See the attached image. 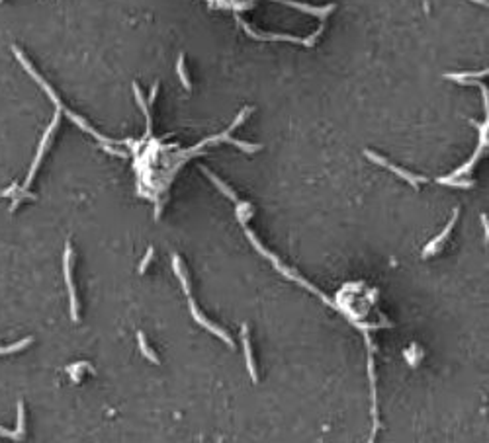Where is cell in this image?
Instances as JSON below:
<instances>
[{
	"label": "cell",
	"instance_id": "12",
	"mask_svg": "<svg viewBox=\"0 0 489 443\" xmlns=\"http://www.w3.org/2000/svg\"><path fill=\"white\" fill-rule=\"evenodd\" d=\"M486 74H488V68H486V70H478V72H448V74H444V78L464 84L466 80H472V78H484Z\"/></svg>",
	"mask_w": 489,
	"mask_h": 443
},
{
	"label": "cell",
	"instance_id": "7",
	"mask_svg": "<svg viewBox=\"0 0 489 443\" xmlns=\"http://www.w3.org/2000/svg\"><path fill=\"white\" fill-rule=\"evenodd\" d=\"M241 342H243V351H245V359H247V369L253 383H259V375H257V365H255V357H253V348H251V338H249V326L243 324L241 328Z\"/></svg>",
	"mask_w": 489,
	"mask_h": 443
},
{
	"label": "cell",
	"instance_id": "18",
	"mask_svg": "<svg viewBox=\"0 0 489 443\" xmlns=\"http://www.w3.org/2000/svg\"><path fill=\"white\" fill-rule=\"evenodd\" d=\"M438 184H448V186H454V188H474V182L472 180H468V182H462V180H458V178H438L436 180Z\"/></svg>",
	"mask_w": 489,
	"mask_h": 443
},
{
	"label": "cell",
	"instance_id": "11",
	"mask_svg": "<svg viewBox=\"0 0 489 443\" xmlns=\"http://www.w3.org/2000/svg\"><path fill=\"white\" fill-rule=\"evenodd\" d=\"M202 170H204V174H206V176H208V178H210V180H211V182L215 184V188H217V190L221 191V193H225V195H227L231 201L239 203V197H237V193L231 190V188H227V184H223V182H221V180H219L217 176H213V174H211V172H210V170H208L206 166H202Z\"/></svg>",
	"mask_w": 489,
	"mask_h": 443
},
{
	"label": "cell",
	"instance_id": "15",
	"mask_svg": "<svg viewBox=\"0 0 489 443\" xmlns=\"http://www.w3.org/2000/svg\"><path fill=\"white\" fill-rule=\"evenodd\" d=\"M16 436H18L20 442L26 436V410H24V402L22 400L18 402V430H16Z\"/></svg>",
	"mask_w": 489,
	"mask_h": 443
},
{
	"label": "cell",
	"instance_id": "9",
	"mask_svg": "<svg viewBox=\"0 0 489 443\" xmlns=\"http://www.w3.org/2000/svg\"><path fill=\"white\" fill-rule=\"evenodd\" d=\"M172 270H174V274H176L178 279H180V285H182V289H184V295L190 297V295H192V293H190V281H188L186 274L182 272V262H180V256H178V254L172 256Z\"/></svg>",
	"mask_w": 489,
	"mask_h": 443
},
{
	"label": "cell",
	"instance_id": "13",
	"mask_svg": "<svg viewBox=\"0 0 489 443\" xmlns=\"http://www.w3.org/2000/svg\"><path fill=\"white\" fill-rule=\"evenodd\" d=\"M137 344H139V349H141V353H143V355H145V357H147L149 361H153V363H157V365L161 363V359L157 357V353H155L153 349L149 348V344H147V338H145V334H143L141 330L137 332Z\"/></svg>",
	"mask_w": 489,
	"mask_h": 443
},
{
	"label": "cell",
	"instance_id": "14",
	"mask_svg": "<svg viewBox=\"0 0 489 443\" xmlns=\"http://www.w3.org/2000/svg\"><path fill=\"white\" fill-rule=\"evenodd\" d=\"M176 72H178V78H180L182 86L190 92V90H192V82H190V78H188V72H186V66H184V55H182V53H180L178 63H176Z\"/></svg>",
	"mask_w": 489,
	"mask_h": 443
},
{
	"label": "cell",
	"instance_id": "20",
	"mask_svg": "<svg viewBox=\"0 0 489 443\" xmlns=\"http://www.w3.org/2000/svg\"><path fill=\"white\" fill-rule=\"evenodd\" d=\"M102 149L104 151H108V153H112V155H116V157H122V159H126L128 157V153L126 151H116L114 147H110V145H102Z\"/></svg>",
	"mask_w": 489,
	"mask_h": 443
},
{
	"label": "cell",
	"instance_id": "22",
	"mask_svg": "<svg viewBox=\"0 0 489 443\" xmlns=\"http://www.w3.org/2000/svg\"><path fill=\"white\" fill-rule=\"evenodd\" d=\"M482 222H484V230H486V240L489 238V222H488V215H482Z\"/></svg>",
	"mask_w": 489,
	"mask_h": 443
},
{
	"label": "cell",
	"instance_id": "5",
	"mask_svg": "<svg viewBox=\"0 0 489 443\" xmlns=\"http://www.w3.org/2000/svg\"><path fill=\"white\" fill-rule=\"evenodd\" d=\"M188 305H190V313H192V317H194V320L198 322V324H200V326H204V328H206L208 332L215 334V336H217V338H221V340H223V342H225L227 346H231V348H233V340H231V336H229L225 330H221L219 326H215V324H213L211 320H208V318H206L204 315H202V313H200V311H198V305H196V301L192 299V295L188 297Z\"/></svg>",
	"mask_w": 489,
	"mask_h": 443
},
{
	"label": "cell",
	"instance_id": "19",
	"mask_svg": "<svg viewBox=\"0 0 489 443\" xmlns=\"http://www.w3.org/2000/svg\"><path fill=\"white\" fill-rule=\"evenodd\" d=\"M153 256H155V250H153V246H149V250H147V254L143 256V260H141V264H139V274H145V272H147V268H149Z\"/></svg>",
	"mask_w": 489,
	"mask_h": 443
},
{
	"label": "cell",
	"instance_id": "16",
	"mask_svg": "<svg viewBox=\"0 0 489 443\" xmlns=\"http://www.w3.org/2000/svg\"><path fill=\"white\" fill-rule=\"evenodd\" d=\"M33 342V338H24V340H20V342H16V344H12V346H6V348H0V355H6V353H16V351H22L24 348H28L30 344Z\"/></svg>",
	"mask_w": 489,
	"mask_h": 443
},
{
	"label": "cell",
	"instance_id": "1",
	"mask_svg": "<svg viewBox=\"0 0 489 443\" xmlns=\"http://www.w3.org/2000/svg\"><path fill=\"white\" fill-rule=\"evenodd\" d=\"M12 53L16 55V59H18V61H20V64L24 66V70H26V72H28V74L32 76L33 80H35V82H37V84H39V86L43 88V92H45V94L49 96V100H51V102L55 104V108H57V111H65V113H67V117H69L70 121H74V123H76V125L80 127V129H82L84 133H90V135H92L94 139H98V141H100L102 145H122V141H114V139H108V137H104V135H100V133H98L96 129H92V127L88 125V123H86V121H84V119H82L80 115H76V113H72L70 110H67L65 106H63V102H61V100L57 98V94L53 92V88H51V86H49V84H47V82H45V80H43V78H41V76H39V74L35 72V68H33V66H32V63H30V61H28V59H26V57L22 55V51H20L18 47H14V45H12Z\"/></svg>",
	"mask_w": 489,
	"mask_h": 443
},
{
	"label": "cell",
	"instance_id": "6",
	"mask_svg": "<svg viewBox=\"0 0 489 443\" xmlns=\"http://www.w3.org/2000/svg\"><path fill=\"white\" fill-rule=\"evenodd\" d=\"M458 213H460V209H454V215L450 217V221L446 222V226H444V230L438 234V236H434L426 246H424V250H423V258H428L430 254H434V252H438L440 250V246L444 244V240L450 236V232H452V228H454V224H456V221H458Z\"/></svg>",
	"mask_w": 489,
	"mask_h": 443
},
{
	"label": "cell",
	"instance_id": "8",
	"mask_svg": "<svg viewBox=\"0 0 489 443\" xmlns=\"http://www.w3.org/2000/svg\"><path fill=\"white\" fill-rule=\"evenodd\" d=\"M484 149H486V145H482V143H480V145H478V149H476V153H474V157L468 160L464 166H460L458 170H454V172L450 174V178H462L464 174H470V172H472V168L476 166V162H478V159H480V155H482V151H484Z\"/></svg>",
	"mask_w": 489,
	"mask_h": 443
},
{
	"label": "cell",
	"instance_id": "23",
	"mask_svg": "<svg viewBox=\"0 0 489 443\" xmlns=\"http://www.w3.org/2000/svg\"><path fill=\"white\" fill-rule=\"evenodd\" d=\"M472 2H476V4H482V6H488V0H472Z\"/></svg>",
	"mask_w": 489,
	"mask_h": 443
},
{
	"label": "cell",
	"instance_id": "3",
	"mask_svg": "<svg viewBox=\"0 0 489 443\" xmlns=\"http://www.w3.org/2000/svg\"><path fill=\"white\" fill-rule=\"evenodd\" d=\"M70 262H72V248L70 244H65V256H63V272H65V285L69 289V303H70V318L78 322V299H76V289L72 283V272H70Z\"/></svg>",
	"mask_w": 489,
	"mask_h": 443
},
{
	"label": "cell",
	"instance_id": "17",
	"mask_svg": "<svg viewBox=\"0 0 489 443\" xmlns=\"http://www.w3.org/2000/svg\"><path fill=\"white\" fill-rule=\"evenodd\" d=\"M225 143H229V145H235V147H239L241 151H245V153H257V151H261L262 147L261 145H249V143H243V141H237V139H229V137H225Z\"/></svg>",
	"mask_w": 489,
	"mask_h": 443
},
{
	"label": "cell",
	"instance_id": "4",
	"mask_svg": "<svg viewBox=\"0 0 489 443\" xmlns=\"http://www.w3.org/2000/svg\"><path fill=\"white\" fill-rule=\"evenodd\" d=\"M364 155H366V159L372 160V162H376V164H380V166H384V168H388L391 170L393 174H397L399 178H403V180H407L413 188H419V184H426L428 182V178H424V176H415V174H411V172H407V170H403V168H399V166H395V164H391L388 162L386 159H382V157H378L376 153H372V151H364Z\"/></svg>",
	"mask_w": 489,
	"mask_h": 443
},
{
	"label": "cell",
	"instance_id": "2",
	"mask_svg": "<svg viewBox=\"0 0 489 443\" xmlns=\"http://www.w3.org/2000/svg\"><path fill=\"white\" fill-rule=\"evenodd\" d=\"M59 119H61V111H57V113L53 115V119H51L49 127L45 129V133H43V137H41V141H39V147H37L35 159H33L32 166H30L28 178H26L24 186H20V188H18V191H16V195H14V203L10 205V213H14V211L18 209V205L22 203V199H24L26 195H30V193H28V188L32 186L33 178H35V174H37V168H39L41 160H43V157H45V151H47V149H49V145H51V137H53L55 129H57V125H59Z\"/></svg>",
	"mask_w": 489,
	"mask_h": 443
},
{
	"label": "cell",
	"instance_id": "21",
	"mask_svg": "<svg viewBox=\"0 0 489 443\" xmlns=\"http://www.w3.org/2000/svg\"><path fill=\"white\" fill-rule=\"evenodd\" d=\"M159 88H161V84H159V82H155V84H153V88H151V94H149V104H153V102H155Z\"/></svg>",
	"mask_w": 489,
	"mask_h": 443
},
{
	"label": "cell",
	"instance_id": "10",
	"mask_svg": "<svg viewBox=\"0 0 489 443\" xmlns=\"http://www.w3.org/2000/svg\"><path fill=\"white\" fill-rule=\"evenodd\" d=\"M133 94H135V100H137V104H139V108H141V111H143V115L147 119V131H145V135L149 137L151 135V113H149V106H147L145 98L141 94V88L137 86V82H133Z\"/></svg>",
	"mask_w": 489,
	"mask_h": 443
},
{
	"label": "cell",
	"instance_id": "24",
	"mask_svg": "<svg viewBox=\"0 0 489 443\" xmlns=\"http://www.w3.org/2000/svg\"><path fill=\"white\" fill-rule=\"evenodd\" d=\"M0 2H2V0H0Z\"/></svg>",
	"mask_w": 489,
	"mask_h": 443
}]
</instances>
